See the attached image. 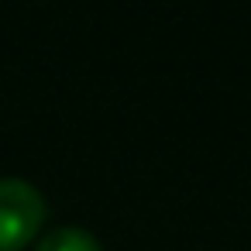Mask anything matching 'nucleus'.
<instances>
[{
    "label": "nucleus",
    "mask_w": 251,
    "mask_h": 251,
    "mask_svg": "<svg viewBox=\"0 0 251 251\" xmlns=\"http://www.w3.org/2000/svg\"><path fill=\"white\" fill-rule=\"evenodd\" d=\"M45 196L21 176H0V251H21L45 224Z\"/></svg>",
    "instance_id": "nucleus-1"
},
{
    "label": "nucleus",
    "mask_w": 251,
    "mask_h": 251,
    "mask_svg": "<svg viewBox=\"0 0 251 251\" xmlns=\"http://www.w3.org/2000/svg\"><path fill=\"white\" fill-rule=\"evenodd\" d=\"M35 251H103V244H100L97 234L86 230V227L59 224V227H52V230L35 244Z\"/></svg>",
    "instance_id": "nucleus-2"
}]
</instances>
